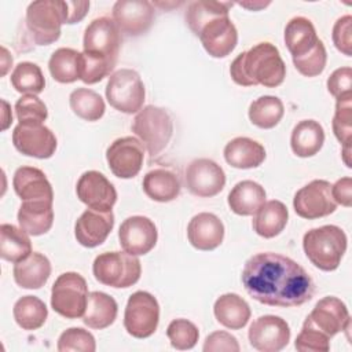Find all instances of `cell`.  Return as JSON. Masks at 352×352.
<instances>
[{
	"mask_svg": "<svg viewBox=\"0 0 352 352\" xmlns=\"http://www.w3.org/2000/svg\"><path fill=\"white\" fill-rule=\"evenodd\" d=\"M241 279L252 298L271 307H298L315 293L312 278L298 263L272 252L253 254Z\"/></svg>",
	"mask_w": 352,
	"mask_h": 352,
	"instance_id": "obj_1",
	"label": "cell"
},
{
	"mask_svg": "<svg viewBox=\"0 0 352 352\" xmlns=\"http://www.w3.org/2000/svg\"><path fill=\"white\" fill-rule=\"evenodd\" d=\"M230 74L232 81L241 87L264 85L275 88L286 77V65L278 48L268 41H263L241 52L232 60Z\"/></svg>",
	"mask_w": 352,
	"mask_h": 352,
	"instance_id": "obj_2",
	"label": "cell"
},
{
	"mask_svg": "<svg viewBox=\"0 0 352 352\" xmlns=\"http://www.w3.org/2000/svg\"><path fill=\"white\" fill-rule=\"evenodd\" d=\"M346 235L342 228L327 224L304 234L302 249L308 260L322 271H334L346 252Z\"/></svg>",
	"mask_w": 352,
	"mask_h": 352,
	"instance_id": "obj_3",
	"label": "cell"
},
{
	"mask_svg": "<svg viewBox=\"0 0 352 352\" xmlns=\"http://www.w3.org/2000/svg\"><path fill=\"white\" fill-rule=\"evenodd\" d=\"M63 23H66V1L37 0L28 6L26 28L37 45L56 41Z\"/></svg>",
	"mask_w": 352,
	"mask_h": 352,
	"instance_id": "obj_4",
	"label": "cell"
},
{
	"mask_svg": "<svg viewBox=\"0 0 352 352\" xmlns=\"http://www.w3.org/2000/svg\"><path fill=\"white\" fill-rule=\"evenodd\" d=\"M132 131L148 154L154 157L168 146L173 133V122L165 109L148 104L135 116Z\"/></svg>",
	"mask_w": 352,
	"mask_h": 352,
	"instance_id": "obj_5",
	"label": "cell"
},
{
	"mask_svg": "<svg viewBox=\"0 0 352 352\" xmlns=\"http://www.w3.org/2000/svg\"><path fill=\"white\" fill-rule=\"evenodd\" d=\"M92 272L98 282L124 289L140 279L142 265L136 256L126 252H104L95 257Z\"/></svg>",
	"mask_w": 352,
	"mask_h": 352,
	"instance_id": "obj_6",
	"label": "cell"
},
{
	"mask_svg": "<svg viewBox=\"0 0 352 352\" xmlns=\"http://www.w3.org/2000/svg\"><path fill=\"white\" fill-rule=\"evenodd\" d=\"M87 280L78 272H63L52 285L51 307L66 319L84 315L88 301Z\"/></svg>",
	"mask_w": 352,
	"mask_h": 352,
	"instance_id": "obj_7",
	"label": "cell"
},
{
	"mask_svg": "<svg viewBox=\"0 0 352 352\" xmlns=\"http://www.w3.org/2000/svg\"><path fill=\"white\" fill-rule=\"evenodd\" d=\"M146 89L138 72L120 69L110 74L106 85V99L116 110L133 114L143 109Z\"/></svg>",
	"mask_w": 352,
	"mask_h": 352,
	"instance_id": "obj_8",
	"label": "cell"
},
{
	"mask_svg": "<svg viewBox=\"0 0 352 352\" xmlns=\"http://www.w3.org/2000/svg\"><path fill=\"white\" fill-rule=\"evenodd\" d=\"M121 43V32L116 26L114 21L107 16H100L89 22L85 28L82 52L106 62L111 69H114Z\"/></svg>",
	"mask_w": 352,
	"mask_h": 352,
	"instance_id": "obj_9",
	"label": "cell"
},
{
	"mask_svg": "<svg viewBox=\"0 0 352 352\" xmlns=\"http://www.w3.org/2000/svg\"><path fill=\"white\" fill-rule=\"evenodd\" d=\"M160 322V305L148 292L138 290L128 298L124 312V327L135 338L153 336Z\"/></svg>",
	"mask_w": 352,
	"mask_h": 352,
	"instance_id": "obj_10",
	"label": "cell"
},
{
	"mask_svg": "<svg viewBox=\"0 0 352 352\" xmlns=\"http://www.w3.org/2000/svg\"><path fill=\"white\" fill-rule=\"evenodd\" d=\"M294 212L308 220L329 216L337 209L331 195V184L327 180L315 179L301 187L293 198Z\"/></svg>",
	"mask_w": 352,
	"mask_h": 352,
	"instance_id": "obj_11",
	"label": "cell"
},
{
	"mask_svg": "<svg viewBox=\"0 0 352 352\" xmlns=\"http://www.w3.org/2000/svg\"><path fill=\"white\" fill-rule=\"evenodd\" d=\"M14 147L28 157L51 158L56 150V138L44 124L19 122L12 131Z\"/></svg>",
	"mask_w": 352,
	"mask_h": 352,
	"instance_id": "obj_12",
	"label": "cell"
},
{
	"mask_svg": "<svg viewBox=\"0 0 352 352\" xmlns=\"http://www.w3.org/2000/svg\"><path fill=\"white\" fill-rule=\"evenodd\" d=\"M106 161L111 173L120 179L135 177L144 161V147L133 136L116 139L106 150Z\"/></svg>",
	"mask_w": 352,
	"mask_h": 352,
	"instance_id": "obj_13",
	"label": "cell"
},
{
	"mask_svg": "<svg viewBox=\"0 0 352 352\" xmlns=\"http://www.w3.org/2000/svg\"><path fill=\"white\" fill-rule=\"evenodd\" d=\"M184 180L192 195L210 198L224 188L226 173L213 160L197 158L187 165Z\"/></svg>",
	"mask_w": 352,
	"mask_h": 352,
	"instance_id": "obj_14",
	"label": "cell"
},
{
	"mask_svg": "<svg viewBox=\"0 0 352 352\" xmlns=\"http://www.w3.org/2000/svg\"><path fill=\"white\" fill-rule=\"evenodd\" d=\"M248 338L260 352H279L290 341V327L280 316L263 315L250 324Z\"/></svg>",
	"mask_w": 352,
	"mask_h": 352,
	"instance_id": "obj_15",
	"label": "cell"
},
{
	"mask_svg": "<svg viewBox=\"0 0 352 352\" xmlns=\"http://www.w3.org/2000/svg\"><path fill=\"white\" fill-rule=\"evenodd\" d=\"M113 21L121 33L140 36L154 21V6L147 0H118L113 6Z\"/></svg>",
	"mask_w": 352,
	"mask_h": 352,
	"instance_id": "obj_16",
	"label": "cell"
},
{
	"mask_svg": "<svg viewBox=\"0 0 352 352\" xmlns=\"http://www.w3.org/2000/svg\"><path fill=\"white\" fill-rule=\"evenodd\" d=\"M118 239L124 252L133 256H143L154 249L158 231L154 221L148 217L131 216L121 223Z\"/></svg>",
	"mask_w": 352,
	"mask_h": 352,
	"instance_id": "obj_17",
	"label": "cell"
},
{
	"mask_svg": "<svg viewBox=\"0 0 352 352\" xmlns=\"http://www.w3.org/2000/svg\"><path fill=\"white\" fill-rule=\"evenodd\" d=\"M77 198L89 209L109 212L117 201L113 183L98 170L84 172L76 184Z\"/></svg>",
	"mask_w": 352,
	"mask_h": 352,
	"instance_id": "obj_18",
	"label": "cell"
},
{
	"mask_svg": "<svg viewBox=\"0 0 352 352\" xmlns=\"http://www.w3.org/2000/svg\"><path fill=\"white\" fill-rule=\"evenodd\" d=\"M197 36L205 51L213 58H226L238 44V32L228 15L209 21L201 28Z\"/></svg>",
	"mask_w": 352,
	"mask_h": 352,
	"instance_id": "obj_19",
	"label": "cell"
},
{
	"mask_svg": "<svg viewBox=\"0 0 352 352\" xmlns=\"http://www.w3.org/2000/svg\"><path fill=\"white\" fill-rule=\"evenodd\" d=\"M307 319L330 338L342 330H348L351 326L346 305L333 296L320 298Z\"/></svg>",
	"mask_w": 352,
	"mask_h": 352,
	"instance_id": "obj_20",
	"label": "cell"
},
{
	"mask_svg": "<svg viewBox=\"0 0 352 352\" xmlns=\"http://www.w3.org/2000/svg\"><path fill=\"white\" fill-rule=\"evenodd\" d=\"M114 227V214L111 210L100 212L87 209L74 224V236L84 248H96L102 245Z\"/></svg>",
	"mask_w": 352,
	"mask_h": 352,
	"instance_id": "obj_21",
	"label": "cell"
},
{
	"mask_svg": "<svg viewBox=\"0 0 352 352\" xmlns=\"http://www.w3.org/2000/svg\"><path fill=\"white\" fill-rule=\"evenodd\" d=\"M12 187L22 202H54L52 186L44 172L34 166H21L12 177Z\"/></svg>",
	"mask_w": 352,
	"mask_h": 352,
	"instance_id": "obj_22",
	"label": "cell"
},
{
	"mask_svg": "<svg viewBox=\"0 0 352 352\" xmlns=\"http://www.w3.org/2000/svg\"><path fill=\"white\" fill-rule=\"evenodd\" d=\"M188 242L198 250L209 252L219 248L224 239V224L213 213L201 212L187 226Z\"/></svg>",
	"mask_w": 352,
	"mask_h": 352,
	"instance_id": "obj_23",
	"label": "cell"
},
{
	"mask_svg": "<svg viewBox=\"0 0 352 352\" xmlns=\"http://www.w3.org/2000/svg\"><path fill=\"white\" fill-rule=\"evenodd\" d=\"M224 160L228 165L238 169L257 168L265 160V148L250 138L238 136L226 144Z\"/></svg>",
	"mask_w": 352,
	"mask_h": 352,
	"instance_id": "obj_24",
	"label": "cell"
},
{
	"mask_svg": "<svg viewBox=\"0 0 352 352\" xmlns=\"http://www.w3.org/2000/svg\"><path fill=\"white\" fill-rule=\"evenodd\" d=\"M12 275L18 286L23 289H40L51 275V263L44 254L32 252L26 258L15 263Z\"/></svg>",
	"mask_w": 352,
	"mask_h": 352,
	"instance_id": "obj_25",
	"label": "cell"
},
{
	"mask_svg": "<svg viewBox=\"0 0 352 352\" xmlns=\"http://www.w3.org/2000/svg\"><path fill=\"white\" fill-rule=\"evenodd\" d=\"M213 314L221 326L231 330L245 327L252 315L249 304L235 293H226L220 296L214 301Z\"/></svg>",
	"mask_w": 352,
	"mask_h": 352,
	"instance_id": "obj_26",
	"label": "cell"
},
{
	"mask_svg": "<svg viewBox=\"0 0 352 352\" xmlns=\"http://www.w3.org/2000/svg\"><path fill=\"white\" fill-rule=\"evenodd\" d=\"M265 190L253 180L236 183L228 194L227 202L230 209L239 216H253L265 202Z\"/></svg>",
	"mask_w": 352,
	"mask_h": 352,
	"instance_id": "obj_27",
	"label": "cell"
},
{
	"mask_svg": "<svg viewBox=\"0 0 352 352\" xmlns=\"http://www.w3.org/2000/svg\"><path fill=\"white\" fill-rule=\"evenodd\" d=\"M323 143V126L315 120H302L292 131L290 147L297 157H314L320 151Z\"/></svg>",
	"mask_w": 352,
	"mask_h": 352,
	"instance_id": "obj_28",
	"label": "cell"
},
{
	"mask_svg": "<svg viewBox=\"0 0 352 352\" xmlns=\"http://www.w3.org/2000/svg\"><path fill=\"white\" fill-rule=\"evenodd\" d=\"M144 194L157 202H170L180 194V180L177 175L165 168L148 170L143 177Z\"/></svg>",
	"mask_w": 352,
	"mask_h": 352,
	"instance_id": "obj_29",
	"label": "cell"
},
{
	"mask_svg": "<svg viewBox=\"0 0 352 352\" xmlns=\"http://www.w3.org/2000/svg\"><path fill=\"white\" fill-rule=\"evenodd\" d=\"M18 223L25 232L33 236L48 232L54 223L52 202H22L18 210Z\"/></svg>",
	"mask_w": 352,
	"mask_h": 352,
	"instance_id": "obj_30",
	"label": "cell"
},
{
	"mask_svg": "<svg viewBox=\"0 0 352 352\" xmlns=\"http://www.w3.org/2000/svg\"><path fill=\"white\" fill-rule=\"evenodd\" d=\"M289 212L283 202L271 199L264 202L253 217V230L263 238H274L279 235L287 224Z\"/></svg>",
	"mask_w": 352,
	"mask_h": 352,
	"instance_id": "obj_31",
	"label": "cell"
},
{
	"mask_svg": "<svg viewBox=\"0 0 352 352\" xmlns=\"http://www.w3.org/2000/svg\"><path fill=\"white\" fill-rule=\"evenodd\" d=\"M117 312L118 305L111 296L103 292H92L88 294L82 322L91 329L102 330L114 323Z\"/></svg>",
	"mask_w": 352,
	"mask_h": 352,
	"instance_id": "obj_32",
	"label": "cell"
},
{
	"mask_svg": "<svg viewBox=\"0 0 352 352\" xmlns=\"http://www.w3.org/2000/svg\"><path fill=\"white\" fill-rule=\"evenodd\" d=\"M319 41L314 23L305 16L292 18L285 28V44L292 58L307 54Z\"/></svg>",
	"mask_w": 352,
	"mask_h": 352,
	"instance_id": "obj_33",
	"label": "cell"
},
{
	"mask_svg": "<svg viewBox=\"0 0 352 352\" xmlns=\"http://www.w3.org/2000/svg\"><path fill=\"white\" fill-rule=\"evenodd\" d=\"M48 69L55 81L74 82L81 76V52L66 47L55 50L48 60Z\"/></svg>",
	"mask_w": 352,
	"mask_h": 352,
	"instance_id": "obj_34",
	"label": "cell"
},
{
	"mask_svg": "<svg viewBox=\"0 0 352 352\" xmlns=\"http://www.w3.org/2000/svg\"><path fill=\"white\" fill-rule=\"evenodd\" d=\"M32 253L29 234L12 224L0 226V256L3 260L18 263Z\"/></svg>",
	"mask_w": 352,
	"mask_h": 352,
	"instance_id": "obj_35",
	"label": "cell"
},
{
	"mask_svg": "<svg viewBox=\"0 0 352 352\" xmlns=\"http://www.w3.org/2000/svg\"><path fill=\"white\" fill-rule=\"evenodd\" d=\"M249 120L261 129H271L279 124L285 114L282 100L272 95H264L253 100L249 106Z\"/></svg>",
	"mask_w": 352,
	"mask_h": 352,
	"instance_id": "obj_36",
	"label": "cell"
},
{
	"mask_svg": "<svg viewBox=\"0 0 352 352\" xmlns=\"http://www.w3.org/2000/svg\"><path fill=\"white\" fill-rule=\"evenodd\" d=\"M12 315L16 324L23 330H37L45 323L48 309L38 297L23 296L14 304Z\"/></svg>",
	"mask_w": 352,
	"mask_h": 352,
	"instance_id": "obj_37",
	"label": "cell"
},
{
	"mask_svg": "<svg viewBox=\"0 0 352 352\" xmlns=\"http://www.w3.org/2000/svg\"><path fill=\"white\" fill-rule=\"evenodd\" d=\"M230 7H232V3L230 1L198 0L188 4L184 18L190 30L197 36L201 28L209 21L221 15H228Z\"/></svg>",
	"mask_w": 352,
	"mask_h": 352,
	"instance_id": "obj_38",
	"label": "cell"
},
{
	"mask_svg": "<svg viewBox=\"0 0 352 352\" xmlns=\"http://www.w3.org/2000/svg\"><path fill=\"white\" fill-rule=\"evenodd\" d=\"M73 113L85 121H98L103 117L106 104L99 94L88 88H77L69 96Z\"/></svg>",
	"mask_w": 352,
	"mask_h": 352,
	"instance_id": "obj_39",
	"label": "cell"
},
{
	"mask_svg": "<svg viewBox=\"0 0 352 352\" xmlns=\"http://www.w3.org/2000/svg\"><path fill=\"white\" fill-rule=\"evenodd\" d=\"M11 84L21 94L37 95L44 91L45 78L36 63L21 62L11 73Z\"/></svg>",
	"mask_w": 352,
	"mask_h": 352,
	"instance_id": "obj_40",
	"label": "cell"
},
{
	"mask_svg": "<svg viewBox=\"0 0 352 352\" xmlns=\"http://www.w3.org/2000/svg\"><path fill=\"white\" fill-rule=\"evenodd\" d=\"M333 132L342 146L352 142V94L337 98L336 113L333 117Z\"/></svg>",
	"mask_w": 352,
	"mask_h": 352,
	"instance_id": "obj_41",
	"label": "cell"
},
{
	"mask_svg": "<svg viewBox=\"0 0 352 352\" xmlns=\"http://www.w3.org/2000/svg\"><path fill=\"white\" fill-rule=\"evenodd\" d=\"M166 336L170 341V345L179 351H187L195 346L199 331L198 327L187 319H175L168 324Z\"/></svg>",
	"mask_w": 352,
	"mask_h": 352,
	"instance_id": "obj_42",
	"label": "cell"
},
{
	"mask_svg": "<svg viewBox=\"0 0 352 352\" xmlns=\"http://www.w3.org/2000/svg\"><path fill=\"white\" fill-rule=\"evenodd\" d=\"M292 59L300 74L305 77H315L324 70L327 62V52L323 41L319 38L312 50L301 56H296Z\"/></svg>",
	"mask_w": 352,
	"mask_h": 352,
	"instance_id": "obj_43",
	"label": "cell"
},
{
	"mask_svg": "<svg viewBox=\"0 0 352 352\" xmlns=\"http://www.w3.org/2000/svg\"><path fill=\"white\" fill-rule=\"evenodd\" d=\"M294 346L300 352H327L330 349V337L316 329L305 318L302 329L296 338Z\"/></svg>",
	"mask_w": 352,
	"mask_h": 352,
	"instance_id": "obj_44",
	"label": "cell"
},
{
	"mask_svg": "<svg viewBox=\"0 0 352 352\" xmlns=\"http://www.w3.org/2000/svg\"><path fill=\"white\" fill-rule=\"evenodd\" d=\"M56 348L59 352H94L96 349V344L95 337L88 330L81 327H70L59 336Z\"/></svg>",
	"mask_w": 352,
	"mask_h": 352,
	"instance_id": "obj_45",
	"label": "cell"
},
{
	"mask_svg": "<svg viewBox=\"0 0 352 352\" xmlns=\"http://www.w3.org/2000/svg\"><path fill=\"white\" fill-rule=\"evenodd\" d=\"M15 113L19 122L43 124L48 117V110L44 102L36 95H23L15 103Z\"/></svg>",
	"mask_w": 352,
	"mask_h": 352,
	"instance_id": "obj_46",
	"label": "cell"
},
{
	"mask_svg": "<svg viewBox=\"0 0 352 352\" xmlns=\"http://www.w3.org/2000/svg\"><path fill=\"white\" fill-rule=\"evenodd\" d=\"M336 48L346 56L352 55V16L344 15L338 18L331 32Z\"/></svg>",
	"mask_w": 352,
	"mask_h": 352,
	"instance_id": "obj_47",
	"label": "cell"
},
{
	"mask_svg": "<svg viewBox=\"0 0 352 352\" xmlns=\"http://www.w3.org/2000/svg\"><path fill=\"white\" fill-rule=\"evenodd\" d=\"M327 91L336 99L352 94V69L349 66L336 69L327 78Z\"/></svg>",
	"mask_w": 352,
	"mask_h": 352,
	"instance_id": "obj_48",
	"label": "cell"
},
{
	"mask_svg": "<svg viewBox=\"0 0 352 352\" xmlns=\"http://www.w3.org/2000/svg\"><path fill=\"white\" fill-rule=\"evenodd\" d=\"M202 349L205 352H238L239 344L238 340L227 331H213L206 337Z\"/></svg>",
	"mask_w": 352,
	"mask_h": 352,
	"instance_id": "obj_49",
	"label": "cell"
},
{
	"mask_svg": "<svg viewBox=\"0 0 352 352\" xmlns=\"http://www.w3.org/2000/svg\"><path fill=\"white\" fill-rule=\"evenodd\" d=\"M331 195L336 204L349 208L352 205V179L349 176L338 179L331 186Z\"/></svg>",
	"mask_w": 352,
	"mask_h": 352,
	"instance_id": "obj_50",
	"label": "cell"
},
{
	"mask_svg": "<svg viewBox=\"0 0 352 352\" xmlns=\"http://www.w3.org/2000/svg\"><path fill=\"white\" fill-rule=\"evenodd\" d=\"M89 10V1H66V23L73 25L84 19Z\"/></svg>",
	"mask_w": 352,
	"mask_h": 352,
	"instance_id": "obj_51",
	"label": "cell"
},
{
	"mask_svg": "<svg viewBox=\"0 0 352 352\" xmlns=\"http://www.w3.org/2000/svg\"><path fill=\"white\" fill-rule=\"evenodd\" d=\"M238 4L243 8L250 10V11H258V10L265 8L267 6H270L271 1H260V0L258 1H239Z\"/></svg>",
	"mask_w": 352,
	"mask_h": 352,
	"instance_id": "obj_52",
	"label": "cell"
},
{
	"mask_svg": "<svg viewBox=\"0 0 352 352\" xmlns=\"http://www.w3.org/2000/svg\"><path fill=\"white\" fill-rule=\"evenodd\" d=\"M1 103H3V106H4V118H3V126H1V129L4 131V129H7L8 128V125L12 122V114H10V117H7V114H8V103L6 102V100H1Z\"/></svg>",
	"mask_w": 352,
	"mask_h": 352,
	"instance_id": "obj_53",
	"label": "cell"
},
{
	"mask_svg": "<svg viewBox=\"0 0 352 352\" xmlns=\"http://www.w3.org/2000/svg\"><path fill=\"white\" fill-rule=\"evenodd\" d=\"M349 153H351V146H342V157H344V162L348 168H351V161H349Z\"/></svg>",
	"mask_w": 352,
	"mask_h": 352,
	"instance_id": "obj_54",
	"label": "cell"
}]
</instances>
